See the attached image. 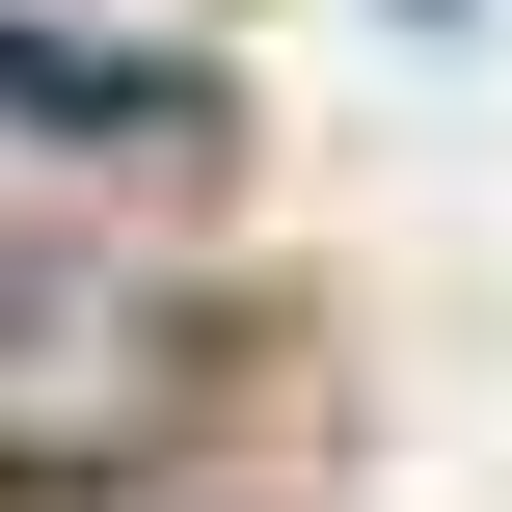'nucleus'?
<instances>
[{"label": "nucleus", "mask_w": 512, "mask_h": 512, "mask_svg": "<svg viewBox=\"0 0 512 512\" xmlns=\"http://www.w3.org/2000/svg\"><path fill=\"white\" fill-rule=\"evenodd\" d=\"M162 378H189V324L108 243H0V459H135Z\"/></svg>", "instance_id": "obj_1"}]
</instances>
